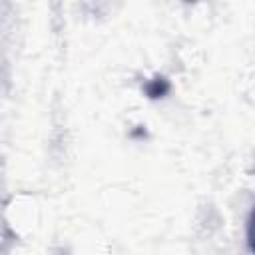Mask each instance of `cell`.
I'll return each mask as SVG.
<instances>
[{
  "mask_svg": "<svg viewBox=\"0 0 255 255\" xmlns=\"http://www.w3.org/2000/svg\"><path fill=\"white\" fill-rule=\"evenodd\" d=\"M247 245H249L251 253L255 255V209L251 211L249 221H247Z\"/></svg>",
  "mask_w": 255,
  "mask_h": 255,
  "instance_id": "cell-2",
  "label": "cell"
},
{
  "mask_svg": "<svg viewBox=\"0 0 255 255\" xmlns=\"http://www.w3.org/2000/svg\"><path fill=\"white\" fill-rule=\"evenodd\" d=\"M169 90H171V84L165 76H153L151 80H147L143 84V94L149 100H161L169 94Z\"/></svg>",
  "mask_w": 255,
  "mask_h": 255,
  "instance_id": "cell-1",
  "label": "cell"
}]
</instances>
